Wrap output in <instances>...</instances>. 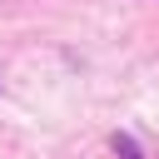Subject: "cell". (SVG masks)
I'll return each mask as SVG.
<instances>
[{"instance_id":"1","label":"cell","mask_w":159,"mask_h":159,"mask_svg":"<svg viewBox=\"0 0 159 159\" xmlns=\"http://www.w3.org/2000/svg\"><path fill=\"white\" fill-rule=\"evenodd\" d=\"M114 149H119V154H124V159H139V149H134V144H129V139H124V134H114Z\"/></svg>"}]
</instances>
